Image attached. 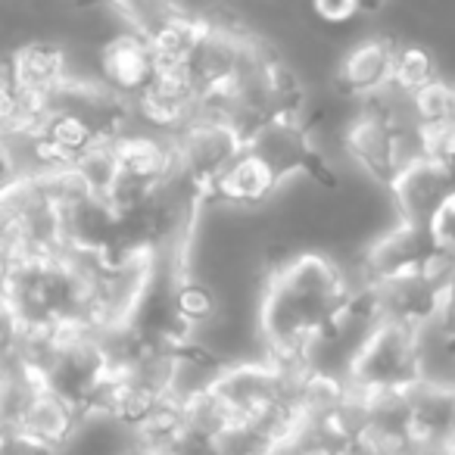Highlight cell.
<instances>
[{
  "label": "cell",
  "mask_w": 455,
  "mask_h": 455,
  "mask_svg": "<svg viewBox=\"0 0 455 455\" xmlns=\"http://www.w3.org/2000/svg\"><path fill=\"white\" fill-rule=\"evenodd\" d=\"M430 235H434V243L443 253L455 256V194L449 196V203L436 212V219L430 221Z\"/></svg>",
  "instance_id": "2e32d148"
},
{
  "label": "cell",
  "mask_w": 455,
  "mask_h": 455,
  "mask_svg": "<svg viewBox=\"0 0 455 455\" xmlns=\"http://www.w3.org/2000/svg\"><path fill=\"white\" fill-rule=\"evenodd\" d=\"M436 76V63L424 47H399L396 44V57H393V88L403 91V94H415L424 84H430Z\"/></svg>",
  "instance_id": "4fadbf2b"
},
{
  "label": "cell",
  "mask_w": 455,
  "mask_h": 455,
  "mask_svg": "<svg viewBox=\"0 0 455 455\" xmlns=\"http://www.w3.org/2000/svg\"><path fill=\"white\" fill-rule=\"evenodd\" d=\"M393 57H396V44L387 38H365L340 60L337 69V88L353 100H368V97L380 94L390 88L393 82Z\"/></svg>",
  "instance_id": "8fae6325"
},
{
  "label": "cell",
  "mask_w": 455,
  "mask_h": 455,
  "mask_svg": "<svg viewBox=\"0 0 455 455\" xmlns=\"http://www.w3.org/2000/svg\"><path fill=\"white\" fill-rule=\"evenodd\" d=\"M103 4L119 16L125 32L150 44L163 41L172 28H178L190 16L181 0H103Z\"/></svg>",
  "instance_id": "7c38bea8"
},
{
  "label": "cell",
  "mask_w": 455,
  "mask_h": 455,
  "mask_svg": "<svg viewBox=\"0 0 455 455\" xmlns=\"http://www.w3.org/2000/svg\"><path fill=\"white\" fill-rule=\"evenodd\" d=\"M4 72H7L10 84L22 97L41 103V107L72 76L69 63H66V53L53 44H41V41L13 51V57L4 63Z\"/></svg>",
  "instance_id": "30bf717a"
},
{
  "label": "cell",
  "mask_w": 455,
  "mask_h": 455,
  "mask_svg": "<svg viewBox=\"0 0 455 455\" xmlns=\"http://www.w3.org/2000/svg\"><path fill=\"white\" fill-rule=\"evenodd\" d=\"M347 387L355 393L411 390L421 384L418 328L396 322H374L347 365Z\"/></svg>",
  "instance_id": "7a4b0ae2"
},
{
  "label": "cell",
  "mask_w": 455,
  "mask_h": 455,
  "mask_svg": "<svg viewBox=\"0 0 455 455\" xmlns=\"http://www.w3.org/2000/svg\"><path fill=\"white\" fill-rule=\"evenodd\" d=\"M436 253V243L430 228L421 225H405V221H393L380 235L362 247L359 253V275L355 278L362 284H380V281L403 278V275L424 272Z\"/></svg>",
  "instance_id": "277c9868"
},
{
  "label": "cell",
  "mask_w": 455,
  "mask_h": 455,
  "mask_svg": "<svg viewBox=\"0 0 455 455\" xmlns=\"http://www.w3.org/2000/svg\"><path fill=\"white\" fill-rule=\"evenodd\" d=\"M312 10H315L318 20L334 22V26L355 20V16L362 13L359 0H312Z\"/></svg>",
  "instance_id": "ac0fdd59"
},
{
  "label": "cell",
  "mask_w": 455,
  "mask_h": 455,
  "mask_svg": "<svg viewBox=\"0 0 455 455\" xmlns=\"http://www.w3.org/2000/svg\"><path fill=\"white\" fill-rule=\"evenodd\" d=\"M26 322L16 312V306L0 293V368L13 365L22 359V347H26Z\"/></svg>",
  "instance_id": "5bb4252c"
},
{
  "label": "cell",
  "mask_w": 455,
  "mask_h": 455,
  "mask_svg": "<svg viewBox=\"0 0 455 455\" xmlns=\"http://www.w3.org/2000/svg\"><path fill=\"white\" fill-rule=\"evenodd\" d=\"M284 184L287 181L275 172L272 163H266L256 150L243 147L235 163L215 178V184L206 194V203L237 209V212H259V209L272 206V200L281 194Z\"/></svg>",
  "instance_id": "8992f818"
},
{
  "label": "cell",
  "mask_w": 455,
  "mask_h": 455,
  "mask_svg": "<svg viewBox=\"0 0 455 455\" xmlns=\"http://www.w3.org/2000/svg\"><path fill=\"white\" fill-rule=\"evenodd\" d=\"M384 194L390 200L396 221L430 228L436 212L455 194V175L443 165L430 163V159H415L390 178Z\"/></svg>",
  "instance_id": "5b68a950"
},
{
  "label": "cell",
  "mask_w": 455,
  "mask_h": 455,
  "mask_svg": "<svg viewBox=\"0 0 455 455\" xmlns=\"http://www.w3.org/2000/svg\"><path fill=\"white\" fill-rule=\"evenodd\" d=\"M421 159H430L455 175V125L449 122L421 125Z\"/></svg>",
  "instance_id": "9a60e30c"
},
{
  "label": "cell",
  "mask_w": 455,
  "mask_h": 455,
  "mask_svg": "<svg viewBox=\"0 0 455 455\" xmlns=\"http://www.w3.org/2000/svg\"><path fill=\"white\" fill-rule=\"evenodd\" d=\"M362 281L324 250H297L266 268L256 297L262 355L281 365H306L312 343L353 306Z\"/></svg>",
  "instance_id": "6da1fadb"
},
{
  "label": "cell",
  "mask_w": 455,
  "mask_h": 455,
  "mask_svg": "<svg viewBox=\"0 0 455 455\" xmlns=\"http://www.w3.org/2000/svg\"><path fill=\"white\" fill-rule=\"evenodd\" d=\"M0 455H57L16 427H0Z\"/></svg>",
  "instance_id": "e0dca14e"
},
{
  "label": "cell",
  "mask_w": 455,
  "mask_h": 455,
  "mask_svg": "<svg viewBox=\"0 0 455 455\" xmlns=\"http://www.w3.org/2000/svg\"><path fill=\"white\" fill-rule=\"evenodd\" d=\"M84 415L63 399L60 393L47 390L44 384L28 396L26 409H22L20 421H16V430H22L26 436H32L35 443L53 449V452H63L72 440H76L78 427H82Z\"/></svg>",
  "instance_id": "9c48e42d"
},
{
  "label": "cell",
  "mask_w": 455,
  "mask_h": 455,
  "mask_svg": "<svg viewBox=\"0 0 455 455\" xmlns=\"http://www.w3.org/2000/svg\"><path fill=\"white\" fill-rule=\"evenodd\" d=\"M443 122H449V125H455V84L449 82V100H446V119Z\"/></svg>",
  "instance_id": "d6986e66"
},
{
  "label": "cell",
  "mask_w": 455,
  "mask_h": 455,
  "mask_svg": "<svg viewBox=\"0 0 455 455\" xmlns=\"http://www.w3.org/2000/svg\"><path fill=\"white\" fill-rule=\"evenodd\" d=\"M409 436L415 449L440 452L455 436V387L415 384L409 390Z\"/></svg>",
  "instance_id": "ba28073f"
},
{
  "label": "cell",
  "mask_w": 455,
  "mask_h": 455,
  "mask_svg": "<svg viewBox=\"0 0 455 455\" xmlns=\"http://www.w3.org/2000/svg\"><path fill=\"white\" fill-rule=\"evenodd\" d=\"M159 69L163 66H159L153 44L132 32L113 38L100 53V82L107 88H113L119 97H125L128 103H134L150 88V82L159 76Z\"/></svg>",
  "instance_id": "52a82bcc"
},
{
  "label": "cell",
  "mask_w": 455,
  "mask_h": 455,
  "mask_svg": "<svg viewBox=\"0 0 455 455\" xmlns=\"http://www.w3.org/2000/svg\"><path fill=\"white\" fill-rule=\"evenodd\" d=\"M172 147H175L178 175L206 196L215 178L235 163L237 153L247 147V140L231 122L196 113L188 125L172 132Z\"/></svg>",
  "instance_id": "3957f363"
},
{
  "label": "cell",
  "mask_w": 455,
  "mask_h": 455,
  "mask_svg": "<svg viewBox=\"0 0 455 455\" xmlns=\"http://www.w3.org/2000/svg\"><path fill=\"white\" fill-rule=\"evenodd\" d=\"M359 7H362V13H371V10L384 7V0H359Z\"/></svg>",
  "instance_id": "ffe728a7"
}]
</instances>
